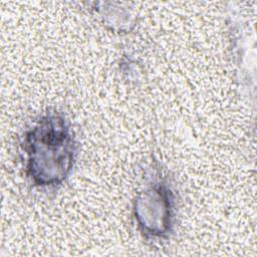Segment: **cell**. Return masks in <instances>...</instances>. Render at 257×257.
<instances>
[{"label": "cell", "instance_id": "6da1fadb", "mask_svg": "<svg viewBox=\"0 0 257 257\" xmlns=\"http://www.w3.org/2000/svg\"><path fill=\"white\" fill-rule=\"evenodd\" d=\"M21 156L25 176L39 189L62 185L72 173L77 157V143L66 116L48 109L23 133Z\"/></svg>", "mask_w": 257, "mask_h": 257}, {"label": "cell", "instance_id": "7a4b0ae2", "mask_svg": "<svg viewBox=\"0 0 257 257\" xmlns=\"http://www.w3.org/2000/svg\"><path fill=\"white\" fill-rule=\"evenodd\" d=\"M133 217L141 235L161 241L172 235L177 217V196L167 175L160 169L145 180L133 201Z\"/></svg>", "mask_w": 257, "mask_h": 257}, {"label": "cell", "instance_id": "3957f363", "mask_svg": "<svg viewBox=\"0 0 257 257\" xmlns=\"http://www.w3.org/2000/svg\"><path fill=\"white\" fill-rule=\"evenodd\" d=\"M93 10L99 15L102 23L117 33H127L137 24V17L125 3L95 2Z\"/></svg>", "mask_w": 257, "mask_h": 257}]
</instances>
